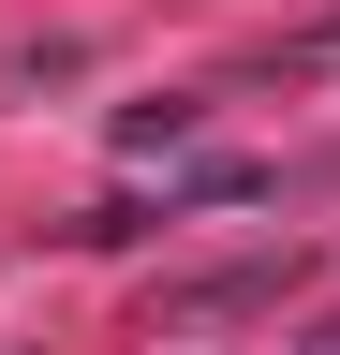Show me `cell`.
Listing matches in <instances>:
<instances>
[{"instance_id": "1", "label": "cell", "mask_w": 340, "mask_h": 355, "mask_svg": "<svg viewBox=\"0 0 340 355\" xmlns=\"http://www.w3.org/2000/svg\"><path fill=\"white\" fill-rule=\"evenodd\" d=\"M311 355H340V340H311Z\"/></svg>"}]
</instances>
